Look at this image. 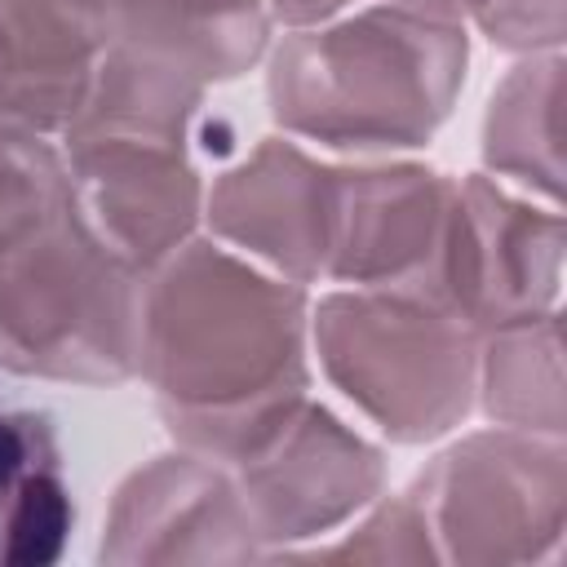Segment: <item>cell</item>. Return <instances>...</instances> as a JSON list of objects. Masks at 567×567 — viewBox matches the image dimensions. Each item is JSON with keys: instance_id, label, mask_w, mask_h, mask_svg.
I'll return each instance as SVG.
<instances>
[{"instance_id": "16", "label": "cell", "mask_w": 567, "mask_h": 567, "mask_svg": "<svg viewBox=\"0 0 567 567\" xmlns=\"http://www.w3.org/2000/svg\"><path fill=\"white\" fill-rule=\"evenodd\" d=\"M474 399L496 425L563 439V341L558 310L501 323L478 337Z\"/></svg>"}, {"instance_id": "8", "label": "cell", "mask_w": 567, "mask_h": 567, "mask_svg": "<svg viewBox=\"0 0 567 567\" xmlns=\"http://www.w3.org/2000/svg\"><path fill=\"white\" fill-rule=\"evenodd\" d=\"M102 563H252L261 540L226 465L199 452H164L137 465L111 496Z\"/></svg>"}, {"instance_id": "1", "label": "cell", "mask_w": 567, "mask_h": 567, "mask_svg": "<svg viewBox=\"0 0 567 567\" xmlns=\"http://www.w3.org/2000/svg\"><path fill=\"white\" fill-rule=\"evenodd\" d=\"M310 306L213 239H186L142 275L137 377L177 447L230 465L310 390Z\"/></svg>"}, {"instance_id": "5", "label": "cell", "mask_w": 567, "mask_h": 567, "mask_svg": "<svg viewBox=\"0 0 567 567\" xmlns=\"http://www.w3.org/2000/svg\"><path fill=\"white\" fill-rule=\"evenodd\" d=\"M439 563H540L567 527L563 439L532 430H478L439 452L408 487Z\"/></svg>"}, {"instance_id": "7", "label": "cell", "mask_w": 567, "mask_h": 567, "mask_svg": "<svg viewBox=\"0 0 567 567\" xmlns=\"http://www.w3.org/2000/svg\"><path fill=\"white\" fill-rule=\"evenodd\" d=\"M261 558H279L359 518L385 483L381 447L301 394L230 465Z\"/></svg>"}, {"instance_id": "4", "label": "cell", "mask_w": 567, "mask_h": 567, "mask_svg": "<svg viewBox=\"0 0 567 567\" xmlns=\"http://www.w3.org/2000/svg\"><path fill=\"white\" fill-rule=\"evenodd\" d=\"M310 341L328 381L394 443H434L474 408L478 332L416 292H328Z\"/></svg>"}, {"instance_id": "2", "label": "cell", "mask_w": 567, "mask_h": 567, "mask_svg": "<svg viewBox=\"0 0 567 567\" xmlns=\"http://www.w3.org/2000/svg\"><path fill=\"white\" fill-rule=\"evenodd\" d=\"M465 62V22L385 0L288 31L270 49L266 97L292 137L337 151H412L452 115Z\"/></svg>"}, {"instance_id": "9", "label": "cell", "mask_w": 567, "mask_h": 567, "mask_svg": "<svg viewBox=\"0 0 567 567\" xmlns=\"http://www.w3.org/2000/svg\"><path fill=\"white\" fill-rule=\"evenodd\" d=\"M66 195L133 270L177 252L204 217V182L186 142L93 137L66 146Z\"/></svg>"}, {"instance_id": "10", "label": "cell", "mask_w": 567, "mask_h": 567, "mask_svg": "<svg viewBox=\"0 0 567 567\" xmlns=\"http://www.w3.org/2000/svg\"><path fill=\"white\" fill-rule=\"evenodd\" d=\"M452 177L425 164L332 168V226L323 279L412 292L439 248Z\"/></svg>"}, {"instance_id": "18", "label": "cell", "mask_w": 567, "mask_h": 567, "mask_svg": "<svg viewBox=\"0 0 567 567\" xmlns=\"http://www.w3.org/2000/svg\"><path fill=\"white\" fill-rule=\"evenodd\" d=\"M66 190V159L27 128L0 124V235Z\"/></svg>"}, {"instance_id": "17", "label": "cell", "mask_w": 567, "mask_h": 567, "mask_svg": "<svg viewBox=\"0 0 567 567\" xmlns=\"http://www.w3.org/2000/svg\"><path fill=\"white\" fill-rule=\"evenodd\" d=\"M279 558H310V563H439L434 536L421 518V509L412 505V496H390V501H372L363 509V518L354 523V532H341V540L332 545H301L288 549Z\"/></svg>"}, {"instance_id": "14", "label": "cell", "mask_w": 567, "mask_h": 567, "mask_svg": "<svg viewBox=\"0 0 567 567\" xmlns=\"http://www.w3.org/2000/svg\"><path fill=\"white\" fill-rule=\"evenodd\" d=\"M106 40L137 44L213 84L257 66L270 13L261 0H115Z\"/></svg>"}, {"instance_id": "20", "label": "cell", "mask_w": 567, "mask_h": 567, "mask_svg": "<svg viewBox=\"0 0 567 567\" xmlns=\"http://www.w3.org/2000/svg\"><path fill=\"white\" fill-rule=\"evenodd\" d=\"M0 124L4 128H27L35 133L31 124V84H27V66L18 58V44L9 35V27L0 22Z\"/></svg>"}, {"instance_id": "3", "label": "cell", "mask_w": 567, "mask_h": 567, "mask_svg": "<svg viewBox=\"0 0 567 567\" xmlns=\"http://www.w3.org/2000/svg\"><path fill=\"white\" fill-rule=\"evenodd\" d=\"M142 270L62 190L0 235V368L13 377L120 385L137 377Z\"/></svg>"}, {"instance_id": "19", "label": "cell", "mask_w": 567, "mask_h": 567, "mask_svg": "<svg viewBox=\"0 0 567 567\" xmlns=\"http://www.w3.org/2000/svg\"><path fill=\"white\" fill-rule=\"evenodd\" d=\"M483 35L514 53H558L567 31V0H478Z\"/></svg>"}, {"instance_id": "11", "label": "cell", "mask_w": 567, "mask_h": 567, "mask_svg": "<svg viewBox=\"0 0 567 567\" xmlns=\"http://www.w3.org/2000/svg\"><path fill=\"white\" fill-rule=\"evenodd\" d=\"M204 217L221 244L261 257L284 279L315 284L328 261L332 168L288 137H261L204 190Z\"/></svg>"}, {"instance_id": "22", "label": "cell", "mask_w": 567, "mask_h": 567, "mask_svg": "<svg viewBox=\"0 0 567 567\" xmlns=\"http://www.w3.org/2000/svg\"><path fill=\"white\" fill-rule=\"evenodd\" d=\"M390 4H403V9H416V13H430V18H443V22H465L478 9V0H390Z\"/></svg>"}, {"instance_id": "12", "label": "cell", "mask_w": 567, "mask_h": 567, "mask_svg": "<svg viewBox=\"0 0 567 567\" xmlns=\"http://www.w3.org/2000/svg\"><path fill=\"white\" fill-rule=\"evenodd\" d=\"M71 527L75 501L53 416L0 399V567L58 563Z\"/></svg>"}, {"instance_id": "15", "label": "cell", "mask_w": 567, "mask_h": 567, "mask_svg": "<svg viewBox=\"0 0 567 567\" xmlns=\"http://www.w3.org/2000/svg\"><path fill=\"white\" fill-rule=\"evenodd\" d=\"M558 102H563V58L527 53L492 89L483 115V164L496 182L558 204L563 195V146H558Z\"/></svg>"}, {"instance_id": "13", "label": "cell", "mask_w": 567, "mask_h": 567, "mask_svg": "<svg viewBox=\"0 0 567 567\" xmlns=\"http://www.w3.org/2000/svg\"><path fill=\"white\" fill-rule=\"evenodd\" d=\"M204 80L186 66L155 58L137 44L106 40L93 62L89 89L62 128V142H93V137H151V142H186L190 120L204 102Z\"/></svg>"}, {"instance_id": "6", "label": "cell", "mask_w": 567, "mask_h": 567, "mask_svg": "<svg viewBox=\"0 0 567 567\" xmlns=\"http://www.w3.org/2000/svg\"><path fill=\"white\" fill-rule=\"evenodd\" d=\"M563 217L487 173L452 182L434 261L412 288L478 337L558 306Z\"/></svg>"}, {"instance_id": "21", "label": "cell", "mask_w": 567, "mask_h": 567, "mask_svg": "<svg viewBox=\"0 0 567 567\" xmlns=\"http://www.w3.org/2000/svg\"><path fill=\"white\" fill-rule=\"evenodd\" d=\"M350 0H270V13L284 22V27H319V22H332Z\"/></svg>"}]
</instances>
